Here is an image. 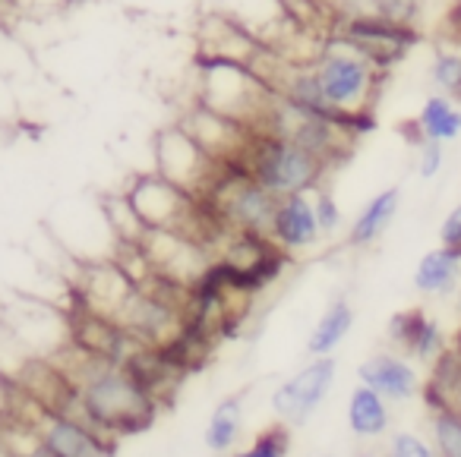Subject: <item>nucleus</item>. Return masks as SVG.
Instances as JSON below:
<instances>
[{
  "label": "nucleus",
  "mask_w": 461,
  "mask_h": 457,
  "mask_svg": "<svg viewBox=\"0 0 461 457\" xmlns=\"http://www.w3.org/2000/svg\"><path fill=\"white\" fill-rule=\"evenodd\" d=\"M70 354L73 366L58 363V369L73 388V404L64 413L83 417L114 442L140 435L155 423L161 400L123 363L92 356L77 344H70Z\"/></svg>",
  "instance_id": "1"
},
{
  "label": "nucleus",
  "mask_w": 461,
  "mask_h": 457,
  "mask_svg": "<svg viewBox=\"0 0 461 457\" xmlns=\"http://www.w3.org/2000/svg\"><path fill=\"white\" fill-rule=\"evenodd\" d=\"M313 76L326 98L329 111L351 130L354 136H364L373 130V108H376L379 89H383L389 70L373 64L366 54H360L354 45L329 35L322 51L316 54Z\"/></svg>",
  "instance_id": "2"
},
{
  "label": "nucleus",
  "mask_w": 461,
  "mask_h": 457,
  "mask_svg": "<svg viewBox=\"0 0 461 457\" xmlns=\"http://www.w3.org/2000/svg\"><path fill=\"white\" fill-rule=\"evenodd\" d=\"M240 167L250 174L253 180L266 186L269 193L282 196H294V193H316L326 180V174L332 167L313 155L310 148L297 146V142L285 139V136L272 133H257L247 146Z\"/></svg>",
  "instance_id": "3"
},
{
  "label": "nucleus",
  "mask_w": 461,
  "mask_h": 457,
  "mask_svg": "<svg viewBox=\"0 0 461 457\" xmlns=\"http://www.w3.org/2000/svg\"><path fill=\"white\" fill-rule=\"evenodd\" d=\"M272 98V89L250 70L247 64L234 60H199V104L230 117L257 130L263 121V111Z\"/></svg>",
  "instance_id": "4"
},
{
  "label": "nucleus",
  "mask_w": 461,
  "mask_h": 457,
  "mask_svg": "<svg viewBox=\"0 0 461 457\" xmlns=\"http://www.w3.org/2000/svg\"><path fill=\"white\" fill-rule=\"evenodd\" d=\"M155 171L190 196L203 199L209 196L224 167L177 123V127H167L155 136Z\"/></svg>",
  "instance_id": "5"
},
{
  "label": "nucleus",
  "mask_w": 461,
  "mask_h": 457,
  "mask_svg": "<svg viewBox=\"0 0 461 457\" xmlns=\"http://www.w3.org/2000/svg\"><path fill=\"white\" fill-rule=\"evenodd\" d=\"M335 375H339L335 356H310L307 366H301L291 379H285L272 391V413L278 417V423L285 426L307 423L322 407V400L329 398V391L335 385Z\"/></svg>",
  "instance_id": "6"
},
{
  "label": "nucleus",
  "mask_w": 461,
  "mask_h": 457,
  "mask_svg": "<svg viewBox=\"0 0 461 457\" xmlns=\"http://www.w3.org/2000/svg\"><path fill=\"white\" fill-rule=\"evenodd\" d=\"M329 35L354 45L383 70H392L395 64H402L420 45V26H398V22L379 20H332L329 22Z\"/></svg>",
  "instance_id": "7"
},
{
  "label": "nucleus",
  "mask_w": 461,
  "mask_h": 457,
  "mask_svg": "<svg viewBox=\"0 0 461 457\" xmlns=\"http://www.w3.org/2000/svg\"><path fill=\"white\" fill-rule=\"evenodd\" d=\"M26 419L39 429V435L45 438L48 448L58 457H111L117 448L114 438L98 432L95 426L86 423L83 417L41 407L39 400H32V413H29Z\"/></svg>",
  "instance_id": "8"
},
{
  "label": "nucleus",
  "mask_w": 461,
  "mask_h": 457,
  "mask_svg": "<svg viewBox=\"0 0 461 457\" xmlns=\"http://www.w3.org/2000/svg\"><path fill=\"white\" fill-rule=\"evenodd\" d=\"M357 381L379 391L389 404L414 400L423 388V379L417 372L414 360L404 356L402 350H379V354L366 356L357 366Z\"/></svg>",
  "instance_id": "9"
},
{
  "label": "nucleus",
  "mask_w": 461,
  "mask_h": 457,
  "mask_svg": "<svg viewBox=\"0 0 461 457\" xmlns=\"http://www.w3.org/2000/svg\"><path fill=\"white\" fill-rule=\"evenodd\" d=\"M272 243L282 246L288 255L307 253L322 240L320 218H316L313 193H294V196H282L276 209V221H272Z\"/></svg>",
  "instance_id": "10"
},
{
  "label": "nucleus",
  "mask_w": 461,
  "mask_h": 457,
  "mask_svg": "<svg viewBox=\"0 0 461 457\" xmlns=\"http://www.w3.org/2000/svg\"><path fill=\"white\" fill-rule=\"evenodd\" d=\"M389 341L395 350H402L404 356L417 363H433L442 350L448 347V337L442 331V325L433 316L414 306V309H402L389 318Z\"/></svg>",
  "instance_id": "11"
},
{
  "label": "nucleus",
  "mask_w": 461,
  "mask_h": 457,
  "mask_svg": "<svg viewBox=\"0 0 461 457\" xmlns=\"http://www.w3.org/2000/svg\"><path fill=\"white\" fill-rule=\"evenodd\" d=\"M348 432L360 442H379L392 432V410H389V400L383 398L379 391L373 388L360 385L351 391L348 398Z\"/></svg>",
  "instance_id": "12"
},
{
  "label": "nucleus",
  "mask_w": 461,
  "mask_h": 457,
  "mask_svg": "<svg viewBox=\"0 0 461 457\" xmlns=\"http://www.w3.org/2000/svg\"><path fill=\"white\" fill-rule=\"evenodd\" d=\"M398 209H402V190L389 186V190H379L364 209L357 211V218L348 228V246L366 249L373 243H379L385 237V230L392 228Z\"/></svg>",
  "instance_id": "13"
},
{
  "label": "nucleus",
  "mask_w": 461,
  "mask_h": 457,
  "mask_svg": "<svg viewBox=\"0 0 461 457\" xmlns=\"http://www.w3.org/2000/svg\"><path fill=\"white\" fill-rule=\"evenodd\" d=\"M332 20H379L398 26H420V0H329Z\"/></svg>",
  "instance_id": "14"
},
{
  "label": "nucleus",
  "mask_w": 461,
  "mask_h": 457,
  "mask_svg": "<svg viewBox=\"0 0 461 457\" xmlns=\"http://www.w3.org/2000/svg\"><path fill=\"white\" fill-rule=\"evenodd\" d=\"M411 130H414V146L423 139L429 142H442V146H448V142H455L461 136V108L455 98L448 95H439V92H433V95L427 98V102L420 104V111H417L414 123H411Z\"/></svg>",
  "instance_id": "15"
},
{
  "label": "nucleus",
  "mask_w": 461,
  "mask_h": 457,
  "mask_svg": "<svg viewBox=\"0 0 461 457\" xmlns=\"http://www.w3.org/2000/svg\"><path fill=\"white\" fill-rule=\"evenodd\" d=\"M461 287V255L455 249L436 246L420 255L414 268V291L423 297H448Z\"/></svg>",
  "instance_id": "16"
},
{
  "label": "nucleus",
  "mask_w": 461,
  "mask_h": 457,
  "mask_svg": "<svg viewBox=\"0 0 461 457\" xmlns=\"http://www.w3.org/2000/svg\"><path fill=\"white\" fill-rule=\"evenodd\" d=\"M354 328V306L345 297L332 300L322 309V316L316 318L313 331L307 337V354L310 356H332L335 350L345 344V337Z\"/></svg>",
  "instance_id": "17"
},
{
  "label": "nucleus",
  "mask_w": 461,
  "mask_h": 457,
  "mask_svg": "<svg viewBox=\"0 0 461 457\" xmlns=\"http://www.w3.org/2000/svg\"><path fill=\"white\" fill-rule=\"evenodd\" d=\"M240 438H244V404L240 398H224L205 423L203 442L212 454H230L240 448Z\"/></svg>",
  "instance_id": "18"
},
{
  "label": "nucleus",
  "mask_w": 461,
  "mask_h": 457,
  "mask_svg": "<svg viewBox=\"0 0 461 457\" xmlns=\"http://www.w3.org/2000/svg\"><path fill=\"white\" fill-rule=\"evenodd\" d=\"M429 438L439 457H461V407L448 404L429 410Z\"/></svg>",
  "instance_id": "19"
},
{
  "label": "nucleus",
  "mask_w": 461,
  "mask_h": 457,
  "mask_svg": "<svg viewBox=\"0 0 461 457\" xmlns=\"http://www.w3.org/2000/svg\"><path fill=\"white\" fill-rule=\"evenodd\" d=\"M429 85L461 104V48H442L429 60Z\"/></svg>",
  "instance_id": "20"
},
{
  "label": "nucleus",
  "mask_w": 461,
  "mask_h": 457,
  "mask_svg": "<svg viewBox=\"0 0 461 457\" xmlns=\"http://www.w3.org/2000/svg\"><path fill=\"white\" fill-rule=\"evenodd\" d=\"M291 454V426L278 423L263 429L250 444L234 448L228 457H288Z\"/></svg>",
  "instance_id": "21"
},
{
  "label": "nucleus",
  "mask_w": 461,
  "mask_h": 457,
  "mask_svg": "<svg viewBox=\"0 0 461 457\" xmlns=\"http://www.w3.org/2000/svg\"><path fill=\"white\" fill-rule=\"evenodd\" d=\"M385 457H439L433 438H423L420 432H392L389 435V448H385Z\"/></svg>",
  "instance_id": "22"
},
{
  "label": "nucleus",
  "mask_w": 461,
  "mask_h": 457,
  "mask_svg": "<svg viewBox=\"0 0 461 457\" xmlns=\"http://www.w3.org/2000/svg\"><path fill=\"white\" fill-rule=\"evenodd\" d=\"M313 205H316V218H320L322 237H332V234H339V230H341V224H345V218H341L339 202H335V196L326 190V186H320V190L313 193Z\"/></svg>",
  "instance_id": "23"
},
{
  "label": "nucleus",
  "mask_w": 461,
  "mask_h": 457,
  "mask_svg": "<svg viewBox=\"0 0 461 457\" xmlns=\"http://www.w3.org/2000/svg\"><path fill=\"white\" fill-rule=\"evenodd\" d=\"M414 165H417V177L420 180L439 177L442 165H446V146H442V142H429V139L417 142V161Z\"/></svg>",
  "instance_id": "24"
},
{
  "label": "nucleus",
  "mask_w": 461,
  "mask_h": 457,
  "mask_svg": "<svg viewBox=\"0 0 461 457\" xmlns=\"http://www.w3.org/2000/svg\"><path fill=\"white\" fill-rule=\"evenodd\" d=\"M439 35L448 48H461V0H448L439 16Z\"/></svg>",
  "instance_id": "25"
},
{
  "label": "nucleus",
  "mask_w": 461,
  "mask_h": 457,
  "mask_svg": "<svg viewBox=\"0 0 461 457\" xmlns=\"http://www.w3.org/2000/svg\"><path fill=\"white\" fill-rule=\"evenodd\" d=\"M439 246L455 249L461 255V202L448 209V215L439 224Z\"/></svg>",
  "instance_id": "26"
},
{
  "label": "nucleus",
  "mask_w": 461,
  "mask_h": 457,
  "mask_svg": "<svg viewBox=\"0 0 461 457\" xmlns=\"http://www.w3.org/2000/svg\"><path fill=\"white\" fill-rule=\"evenodd\" d=\"M70 0H7V7L20 10L26 16H45V13H54V10L67 7Z\"/></svg>",
  "instance_id": "27"
},
{
  "label": "nucleus",
  "mask_w": 461,
  "mask_h": 457,
  "mask_svg": "<svg viewBox=\"0 0 461 457\" xmlns=\"http://www.w3.org/2000/svg\"><path fill=\"white\" fill-rule=\"evenodd\" d=\"M14 114H16V98H14V89H10L7 76L0 73V123H7Z\"/></svg>",
  "instance_id": "28"
},
{
  "label": "nucleus",
  "mask_w": 461,
  "mask_h": 457,
  "mask_svg": "<svg viewBox=\"0 0 461 457\" xmlns=\"http://www.w3.org/2000/svg\"><path fill=\"white\" fill-rule=\"evenodd\" d=\"M354 457H385V454H373V451H357Z\"/></svg>",
  "instance_id": "29"
},
{
  "label": "nucleus",
  "mask_w": 461,
  "mask_h": 457,
  "mask_svg": "<svg viewBox=\"0 0 461 457\" xmlns=\"http://www.w3.org/2000/svg\"><path fill=\"white\" fill-rule=\"evenodd\" d=\"M455 347L461 350V328H458V335H455Z\"/></svg>",
  "instance_id": "30"
},
{
  "label": "nucleus",
  "mask_w": 461,
  "mask_h": 457,
  "mask_svg": "<svg viewBox=\"0 0 461 457\" xmlns=\"http://www.w3.org/2000/svg\"><path fill=\"white\" fill-rule=\"evenodd\" d=\"M322 457H332V454H322Z\"/></svg>",
  "instance_id": "31"
}]
</instances>
